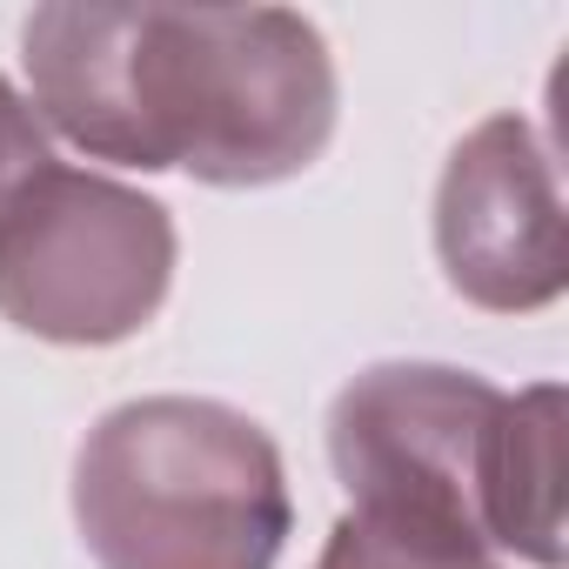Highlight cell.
Masks as SVG:
<instances>
[{"label": "cell", "instance_id": "obj_1", "mask_svg": "<svg viewBox=\"0 0 569 569\" xmlns=\"http://www.w3.org/2000/svg\"><path fill=\"white\" fill-rule=\"evenodd\" d=\"M28 108L88 161L274 188L336 134V54L296 8L54 0L21 28Z\"/></svg>", "mask_w": 569, "mask_h": 569}, {"label": "cell", "instance_id": "obj_2", "mask_svg": "<svg viewBox=\"0 0 569 569\" xmlns=\"http://www.w3.org/2000/svg\"><path fill=\"white\" fill-rule=\"evenodd\" d=\"M329 462L349 516L562 569V389L502 396L476 369L376 362L329 402Z\"/></svg>", "mask_w": 569, "mask_h": 569}, {"label": "cell", "instance_id": "obj_3", "mask_svg": "<svg viewBox=\"0 0 569 569\" xmlns=\"http://www.w3.org/2000/svg\"><path fill=\"white\" fill-rule=\"evenodd\" d=\"M289 522L281 449L208 396L121 402L74 456V529L101 569H274Z\"/></svg>", "mask_w": 569, "mask_h": 569}, {"label": "cell", "instance_id": "obj_4", "mask_svg": "<svg viewBox=\"0 0 569 569\" xmlns=\"http://www.w3.org/2000/svg\"><path fill=\"white\" fill-rule=\"evenodd\" d=\"M174 281V214L94 168L48 161L0 208V316L61 349L141 336Z\"/></svg>", "mask_w": 569, "mask_h": 569}, {"label": "cell", "instance_id": "obj_5", "mask_svg": "<svg viewBox=\"0 0 569 569\" xmlns=\"http://www.w3.org/2000/svg\"><path fill=\"white\" fill-rule=\"evenodd\" d=\"M436 261L489 316H536L569 289L562 188L529 114L476 121L436 181Z\"/></svg>", "mask_w": 569, "mask_h": 569}, {"label": "cell", "instance_id": "obj_6", "mask_svg": "<svg viewBox=\"0 0 569 569\" xmlns=\"http://www.w3.org/2000/svg\"><path fill=\"white\" fill-rule=\"evenodd\" d=\"M316 569H502L496 556H469V549H442V542H416L396 529H376L362 516H342L316 556Z\"/></svg>", "mask_w": 569, "mask_h": 569}, {"label": "cell", "instance_id": "obj_7", "mask_svg": "<svg viewBox=\"0 0 569 569\" xmlns=\"http://www.w3.org/2000/svg\"><path fill=\"white\" fill-rule=\"evenodd\" d=\"M48 161H54V154H48L41 114L28 108V94H21L8 74H0V208H8Z\"/></svg>", "mask_w": 569, "mask_h": 569}]
</instances>
